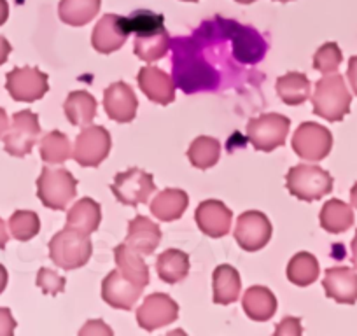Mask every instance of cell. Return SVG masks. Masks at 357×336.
I'll list each match as a JSON object with an SVG mask.
<instances>
[{
    "label": "cell",
    "instance_id": "6da1fadb",
    "mask_svg": "<svg viewBox=\"0 0 357 336\" xmlns=\"http://www.w3.org/2000/svg\"><path fill=\"white\" fill-rule=\"evenodd\" d=\"M314 112L326 121H342L350 112V104H352V95L345 84L343 75L326 74L324 77L319 79L315 84V91L310 97Z\"/></svg>",
    "mask_w": 357,
    "mask_h": 336
},
{
    "label": "cell",
    "instance_id": "7a4b0ae2",
    "mask_svg": "<svg viewBox=\"0 0 357 336\" xmlns=\"http://www.w3.org/2000/svg\"><path fill=\"white\" fill-rule=\"evenodd\" d=\"M91 252H93L91 238L74 229H61L50 242L51 261L67 272L84 266L91 258Z\"/></svg>",
    "mask_w": 357,
    "mask_h": 336
},
{
    "label": "cell",
    "instance_id": "3957f363",
    "mask_svg": "<svg viewBox=\"0 0 357 336\" xmlns=\"http://www.w3.org/2000/svg\"><path fill=\"white\" fill-rule=\"evenodd\" d=\"M77 194V181L65 168L44 167L37 179V197L44 207L63 211Z\"/></svg>",
    "mask_w": 357,
    "mask_h": 336
},
{
    "label": "cell",
    "instance_id": "277c9868",
    "mask_svg": "<svg viewBox=\"0 0 357 336\" xmlns=\"http://www.w3.org/2000/svg\"><path fill=\"white\" fill-rule=\"evenodd\" d=\"M333 177L315 165H296L287 172L286 188L293 197L303 201L321 200L333 191Z\"/></svg>",
    "mask_w": 357,
    "mask_h": 336
},
{
    "label": "cell",
    "instance_id": "5b68a950",
    "mask_svg": "<svg viewBox=\"0 0 357 336\" xmlns=\"http://www.w3.org/2000/svg\"><path fill=\"white\" fill-rule=\"evenodd\" d=\"M289 126V118L270 112V114L250 119L249 125H247V137H249V142L252 144L256 151L272 153L277 147H282L286 144Z\"/></svg>",
    "mask_w": 357,
    "mask_h": 336
},
{
    "label": "cell",
    "instance_id": "8992f818",
    "mask_svg": "<svg viewBox=\"0 0 357 336\" xmlns=\"http://www.w3.org/2000/svg\"><path fill=\"white\" fill-rule=\"evenodd\" d=\"M111 191L116 200L128 207H137L149 200L156 191V184L151 174L140 168H128L126 172L118 174L111 184Z\"/></svg>",
    "mask_w": 357,
    "mask_h": 336
},
{
    "label": "cell",
    "instance_id": "52a82bcc",
    "mask_svg": "<svg viewBox=\"0 0 357 336\" xmlns=\"http://www.w3.org/2000/svg\"><path fill=\"white\" fill-rule=\"evenodd\" d=\"M39 116L32 111H20L13 116V125L4 133L6 153L11 156L23 158L32 153L39 139Z\"/></svg>",
    "mask_w": 357,
    "mask_h": 336
},
{
    "label": "cell",
    "instance_id": "ba28073f",
    "mask_svg": "<svg viewBox=\"0 0 357 336\" xmlns=\"http://www.w3.org/2000/svg\"><path fill=\"white\" fill-rule=\"evenodd\" d=\"M111 133L104 126L88 125L77 135L72 158L81 167H98L111 153Z\"/></svg>",
    "mask_w": 357,
    "mask_h": 336
},
{
    "label": "cell",
    "instance_id": "9c48e42d",
    "mask_svg": "<svg viewBox=\"0 0 357 336\" xmlns=\"http://www.w3.org/2000/svg\"><path fill=\"white\" fill-rule=\"evenodd\" d=\"M333 135L326 126L317 123H301L293 135V149L301 160L321 161L331 153Z\"/></svg>",
    "mask_w": 357,
    "mask_h": 336
},
{
    "label": "cell",
    "instance_id": "30bf717a",
    "mask_svg": "<svg viewBox=\"0 0 357 336\" xmlns=\"http://www.w3.org/2000/svg\"><path fill=\"white\" fill-rule=\"evenodd\" d=\"M272 238V222L263 212L249 211L238 215L235 226V240L247 252L261 250Z\"/></svg>",
    "mask_w": 357,
    "mask_h": 336
},
{
    "label": "cell",
    "instance_id": "8fae6325",
    "mask_svg": "<svg viewBox=\"0 0 357 336\" xmlns=\"http://www.w3.org/2000/svg\"><path fill=\"white\" fill-rule=\"evenodd\" d=\"M6 88L16 102L40 100L50 90L47 75L36 67L15 68L6 75Z\"/></svg>",
    "mask_w": 357,
    "mask_h": 336
},
{
    "label": "cell",
    "instance_id": "7c38bea8",
    "mask_svg": "<svg viewBox=\"0 0 357 336\" xmlns=\"http://www.w3.org/2000/svg\"><path fill=\"white\" fill-rule=\"evenodd\" d=\"M178 319V305L168 294L154 293L137 308V322L146 331H156Z\"/></svg>",
    "mask_w": 357,
    "mask_h": 336
},
{
    "label": "cell",
    "instance_id": "4fadbf2b",
    "mask_svg": "<svg viewBox=\"0 0 357 336\" xmlns=\"http://www.w3.org/2000/svg\"><path fill=\"white\" fill-rule=\"evenodd\" d=\"M128 36L130 30L126 25V18L109 13L102 16L100 22L95 25L93 33H91V46L98 53L111 54L125 46Z\"/></svg>",
    "mask_w": 357,
    "mask_h": 336
},
{
    "label": "cell",
    "instance_id": "5bb4252c",
    "mask_svg": "<svg viewBox=\"0 0 357 336\" xmlns=\"http://www.w3.org/2000/svg\"><path fill=\"white\" fill-rule=\"evenodd\" d=\"M142 291L144 287L126 279L119 270H112L102 282V298L109 307L118 310H132L142 296Z\"/></svg>",
    "mask_w": 357,
    "mask_h": 336
},
{
    "label": "cell",
    "instance_id": "9a60e30c",
    "mask_svg": "<svg viewBox=\"0 0 357 336\" xmlns=\"http://www.w3.org/2000/svg\"><path fill=\"white\" fill-rule=\"evenodd\" d=\"M195 221L204 235L211 238H222L231 229L233 212L219 200H205L195 212Z\"/></svg>",
    "mask_w": 357,
    "mask_h": 336
},
{
    "label": "cell",
    "instance_id": "2e32d148",
    "mask_svg": "<svg viewBox=\"0 0 357 336\" xmlns=\"http://www.w3.org/2000/svg\"><path fill=\"white\" fill-rule=\"evenodd\" d=\"M104 109L112 121L132 123L139 109L135 91L126 82H114L104 91Z\"/></svg>",
    "mask_w": 357,
    "mask_h": 336
},
{
    "label": "cell",
    "instance_id": "e0dca14e",
    "mask_svg": "<svg viewBox=\"0 0 357 336\" xmlns=\"http://www.w3.org/2000/svg\"><path fill=\"white\" fill-rule=\"evenodd\" d=\"M139 88L151 102L168 105L175 100V84L168 74L158 67H142L137 75Z\"/></svg>",
    "mask_w": 357,
    "mask_h": 336
},
{
    "label": "cell",
    "instance_id": "ac0fdd59",
    "mask_svg": "<svg viewBox=\"0 0 357 336\" xmlns=\"http://www.w3.org/2000/svg\"><path fill=\"white\" fill-rule=\"evenodd\" d=\"M326 296L335 300L336 303L354 305L357 301V272L347 266L326 270L324 280Z\"/></svg>",
    "mask_w": 357,
    "mask_h": 336
},
{
    "label": "cell",
    "instance_id": "d6986e66",
    "mask_svg": "<svg viewBox=\"0 0 357 336\" xmlns=\"http://www.w3.org/2000/svg\"><path fill=\"white\" fill-rule=\"evenodd\" d=\"M161 242V229L156 222L146 215H137L130 221L125 243L139 254L149 256L158 249Z\"/></svg>",
    "mask_w": 357,
    "mask_h": 336
},
{
    "label": "cell",
    "instance_id": "ffe728a7",
    "mask_svg": "<svg viewBox=\"0 0 357 336\" xmlns=\"http://www.w3.org/2000/svg\"><path fill=\"white\" fill-rule=\"evenodd\" d=\"M102 221L100 204H97L91 198H81L72 205L67 214V226L65 228L74 229V231L82 233V235H91L98 229Z\"/></svg>",
    "mask_w": 357,
    "mask_h": 336
},
{
    "label": "cell",
    "instance_id": "44dd1931",
    "mask_svg": "<svg viewBox=\"0 0 357 336\" xmlns=\"http://www.w3.org/2000/svg\"><path fill=\"white\" fill-rule=\"evenodd\" d=\"M188 204H190V197L186 191L170 188L154 197V200L151 201V214L163 222L177 221L186 212Z\"/></svg>",
    "mask_w": 357,
    "mask_h": 336
},
{
    "label": "cell",
    "instance_id": "7402d4cb",
    "mask_svg": "<svg viewBox=\"0 0 357 336\" xmlns=\"http://www.w3.org/2000/svg\"><path fill=\"white\" fill-rule=\"evenodd\" d=\"M242 307L249 319L256 322H266L275 315L277 298L268 287L252 286L243 294Z\"/></svg>",
    "mask_w": 357,
    "mask_h": 336
},
{
    "label": "cell",
    "instance_id": "603a6c76",
    "mask_svg": "<svg viewBox=\"0 0 357 336\" xmlns=\"http://www.w3.org/2000/svg\"><path fill=\"white\" fill-rule=\"evenodd\" d=\"M114 259L118 270L126 279H130L140 287H146L149 284V268L142 259V254H139L137 250L130 249L126 243H119L114 249Z\"/></svg>",
    "mask_w": 357,
    "mask_h": 336
},
{
    "label": "cell",
    "instance_id": "cb8c5ba5",
    "mask_svg": "<svg viewBox=\"0 0 357 336\" xmlns=\"http://www.w3.org/2000/svg\"><path fill=\"white\" fill-rule=\"evenodd\" d=\"M212 286H214L215 305L235 303L240 296V289H242L240 273L229 265L218 266L214 270V275H212Z\"/></svg>",
    "mask_w": 357,
    "mask_h": 336
},
{
    "label": "cell",
    "instance_id": "d4e9b609",
    "mask_svg": "<svg viewBox=\"0 0 357 336\" xmlns=\"http://www.w3.org/2000/svg\"><path fill=\"white\" fill-rule=\"evenodd\" d=\"M158 275L163 282L177 284L184 280L190 273V256L184 250L168 249L158 256Z\"/></svg>",
    "mask_w": 357,
    "mask_h": 336
},
{
    "label": "cell",
    "instance_id": "484cf974",
    "mask_svg": "<svg viewBox=\"0 0 357 336\" xmlns=\"http://www.w3.org/2000/svg\"><path fill=\"white\" fill-rule=\"evenodd\" d=\"M172 46V39L168 36L167 29H160L156 32L149 33H140L135 36V43H133V51H135L137 56L142 61H158L168 53Z\"/></svg>",
    "mask_w": 357,
    "mask_h": 336
},
{
    "label": "cell",
    "instance_id": "4316f807",
    "mask_svg": "<svg viewBox=\"0 0 357 336\" xmlns=\"http://www.w3.org/2000/svg\"><path fill=\"white\" fill-rule=\"evenodd\" d=\"M63 111L74 126H88L97 116V100L88 91H72L65 100Z\"/></svg>",
    "mask_w": 357,
    "mask_h": 336
},
{
    "label": "cell",
    "instance_id": "83f0119b",
    "mask_svg": "<svg viewBox=\"0 0 357 336\" xmlns=\"http://www.w3.org/2000/svg\"><path fill=\"white\" fill-rule=\"evenodd\" d=\"M102 0H60L58 15L65 25L84 26L98 15Z\"/></svg>",
    "mask_w": 357,
    "mask_h": 336
},
{
    "label": "cell",
    "instance_id": "f1b7e54d",
    "mask_svg": "<svg viewBox=\"0 0 357 336\" xmlns=\"http://www.w3.org/2000/svg\"><path fill=\"white\" fill-rule=\"evenodd\" d=\"M277 93L287 105H300L310 98V81L301 72H289L277 79Z\"/></svg>",
    "mask_w": 357,
    "mask_h": 336
},
{
    "label": "cell",
    "instance_id": "f546056e",
    "mask_svg": "<svg viewBox=\"0 0 357 336\" xmlns=\"http://www.w3.org/2000/svg\"><path fill=\"white\" fill-rule=\"evenodd\" d=\"M319 219H321V226L326 231L338 235V233L347 231L354 224V211L345 201L329 200L322 207Z\"/></svg>",
    "mask_w": 357,
    "mask_h": 336
},
{
    "label": "cell",
    "instance_id": "4dcf8cb0",
    "mask_svg": "<svg viewBox=\"0 0 357 336\" xmlns=\"http://www.w3.org/2000/svg\"><path fill=\"white\" fill-rule=\"evenodd\" d=\"M319 261L314 254L310 252H298L293 256L287 265V279L294 284V286L307 287L314 284L319 279Z\"/></svg>",
    "mask_w": 357,
    "mask_h": 336
},
{
    "label": "cell",
    "instance_id": "1f68e13d",
    "mask_svg": "<svg viewBox=\"0 0 357 336\" xmlns=\"http://www.w3.org/2000/svg\"><path fill=\"white\" fill-rule=\"evenodd\" d=\"M188 158L195 168L207 170V168L218 165L219 158H221V144L214 137H198L191 142L190 149H188Z\"/></svg>",
    "mask_w": 357,
    "mask_h": 336
},
{
    "label": "cell",
    "instance_id": "d6a6232c",
    "mask_svg": "<svg viewBox=\"0 0 357 336\" xmlns=\"http://www.w3.org/2000/svg\"><path fill=\"white\" fill-rule=\"evenodd\" d=\"M72 156V147L65 133L50 132L40 140V158L50 165H61Z\"/></svg>",
    "mask_w": 357,
    "mask_h": 336
},
{
    "label": "cell",
    "instance_id": "836d02e7",
    "mask_svg": "<svg viewBox=\"0 0 357 336\" xmlns=\"http://www.w3.org/2000/svg\"><path fill=\"white\" fill-rule=\"evenodd\" d=\"M9 231L20 242H29L40 231V219L32 211H16L9 219Z\"/></svg>",
    "mask_w": 357,
    "mask_h": 336
},
{
    "label": "cell",
    "instance_id": "e575fe53",
    "mask_svg": "<svg viewBox=\"0 0 357 336\" xmlns=\"http://www.w3.org/2000/svg\"><path fill=\"white\" fill-rule=\"evenodd\" d=\"M126 25H128L130 33L140 36V33L156 32V30L163 29L165 20L163 16L158 15V13H151L142 9V11L132 13V16L126 18Z\"/></svg>",
    "mask_w": 357,
    "mask_h": 336
},
{
    "label": "cell",
    "instance_id": "d590c367",
    "mask_svg": "<svg viewBox=\"0 0 357 336\" xmlns=\"http://www.w3.org/2000/svg\"><path fill=\"white\" fill-rule=\"evenodd\" d=\"M343 60V54L336 43H326L319 47L314 54V68L322 74H333L338 70L340 63Z\"/></svg>",
    "mask_w": 357,
    "mask_h": 336
},
{
    "label": "cell",
    "instance_id": "8d00e7d4",
    "mask_svg": "<svg viewBox=\"0 0 357 336\" xmlns=\"http://www.w3.org/2000/svg\"><path fill=\"white\" fill-rule=\"evenodd\" d=\"M37 286L43 289L44 294L56 296V294L63 293L65 279L61 275H58L56 272H53V270L40 268L39 273H37Z\"/></svg>",
    "mask_w": 357,
    "mask_h": 336
},
{
    "label": "cell",
    "instance_id": "74e56055",
    "mask_svg": "<svg viewBox=\"0 0 357 336\" xmlns=\"http://www.w3.org/2000/svg\"><path fill=\"white\" fill-rule=\"evenodd\" d=\"M303 333L301 321L298 317H284L275 328V336H300Z\"/></svg>",
    "mask_w": 357,
    "mask_h": 336
},
{
    "label": "cell",
    "instance_id": "f35d334b",
    "mask_svg": "<svg viewBox=\"0 0 357 336\" xmlns=\"http://www.w3.org/2000/svg\"><path fill=\"white\" fill-rule=\"evenodd\" d=\"M81 336H112V329L105 324L102 319H97V321H88L84 328L79 331Z\"/></svg>",
    "mask_w": 357,
    "mask_h": 336
},
{
    "label": "cell",
    "instance_id": "ab89813d",
    "mask_svg": "<svg viewBox=\"0 0 357 336\" xmlns=\"http://www.w3.org/2000/svg\"><path fill=\"white\" fill-rule=\"evenodd\" d=\"M16 329V321L9 308H0V336H11Z\"/></svg>",
    "mask_w": 357,
    "mask_h": 336
},
{
    "label": "cell",
    "instance_id": "60d3db41",
    "mask_svg": "<svg viewBox=\"0 0 357 336\" xmlns=\"http://www.w3.org/2000/svg\"><path fill=\"white\" fill-rule=\"evenodd\" d=\"M347 77H349V82L354 90V95L357 97V56H352L349 60V70H347Z\"/></svg>",
    "mask_w": 357,
    "mask_h": 336
},
{
    "label": "cell",
    "instance_id": "b9f144b4",
    "mask_svg": "<svg viewBox=\"0 0 357 336\" xmlns=\"http://www.w3.org/2000/svg\"><path fill=\"white\" fill-rule=\"evenodd\" d=\"M11 51H13V47H11V44L8 43V39L0 36V65H4L6 61H8Z\"/></svg>",
    "mask_w": 357,
    "mask_h": 336
},
{
    "label": "cell",
    "instance_id": "7bdbcfd3",
    "mask_svg": "<svg viewBox=\"0 0 357 336\" xmlns=\"http://www.w3.org/2000/svg\"><path fill=\"white\" fill-rule=\"evenodd\" d=\"M9 18V6L8 0H0V26L4 25Z\"/></svg>",
    "mask_w": 357,
    "mask_h": 336
},
{
    "label": "cell",
    "instance_id": "ee69618b",
    "mask_svg": "<svg viewBox=\"0 0 357 336\" xmlns=\"http://www.w3.org/2000/svg\"><path fill=\"white\" fill-rule=\"evenodd\" d=\"M9 128V118L6 114V111L0 107V137H4V133L8 132Z\"/></svg>",
    "mask_w": 357,
    "mask_h": 336
},
{
    "label": "cell",
    "instance_id": "f6af8a7d",
    "mask_svg": "<svg viewBox=\"0 0 357 336\" xmlns=\"http://www.w3.org/2000/svg\"><path fill=\"white\" fill-rule=\"evenodd\" d=\"M8 240H9V233L6 229V222L0 219V249H4L8 245Z\"/></svg>",
    "mask_w": 357,
    "mask_h": 336
},
{
    "label": "cell",
    "instance_id": "bcb514c9",
    "mask_svg": "<svg viewBox=\"0 0 357 336\" xmlns=\"http://www.w3.org/2000/svg\"><path fill=\"white\" fill-rule=\"evenodd\" d=\"M6 287H8V270L4 268V265H0V294L4 293Z\"/></svg>",
    "mask_w": 357,
    "mask_h": 336
},
{
    "label": "cell",
    "instance_id": "7dc6e473",
    "mask_svg": "<svg viewBox=\"0 0 357 336\" xmlns=\"http://www.w3.org/2000/svg\"><path fill=\"white\" fill-rule=\"evenodd\" d=\"M352 265H354V268L357 270V231H356V236H354V240H352Z\"/></svg>",
    "mask_w": 357,
    "mask_h": 336
},
{
    "label": "cell",
    "instance_id": "c3c4849f",
    "mask_svg": "<svg viewBox=\"0 0 357 336\" xmlns=\"http://www.w3.org/2000/svg\"><path fill=\"white\" fill-rule=\"evenodd\" d=\"M350 204L354 208H357V183L354 184V188L350 190Z\"/></svg>",
    "mask_w": 357,
    "mask_h": 336
},
{
    "label": "cell",
    "instance_id": "681fc988",
    "mask_svg": "<svg viewBox=\"0 0 357 336\" xmlns=\"http://www.w3.org/2000/svg\"><path fill=\"white\" fill-rule=\"evenodd\" d=\"M235 2H238V4H254L256 0H235Z\"/></svg>",
    "mask_w": 357,
    "mask_h": 336
},
{
    "label": "cell",
    "instance_id": "f907efd6",
    "mask_svg": "<svg viewBox=\"0 0 357 336\" xmlns=\"http://www.w3.org/2000/svg\"><path fill=\"white\" fill-rule=\"evenodd\" d=\"M275 2H291V0H275Z\"/></svg>",
    "mask_w": 357,
    "mask_h": 336
},
{
    "label": "cell",
    "instance_id": "816d5d0a",
    "mask_svg": "<svg viewBox=\"0 0 357 336\" xmlns=\"http://www.w3.org/2000/svg\"><path fill=\"white\" fill-rule=\"evenodd\" d=\"M183 2H198V0H183Z\"/></svg>",
    "mask_w": 357,
    "mask_h": 336
}]
</instances>
